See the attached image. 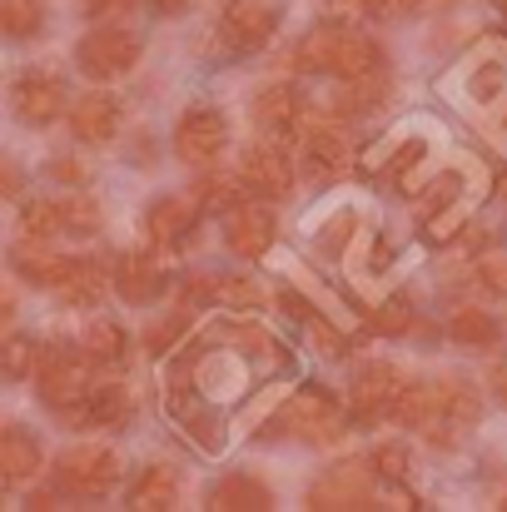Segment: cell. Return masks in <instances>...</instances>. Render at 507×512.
<instances>
[{
    "label": "cell",
    "instance_id": "1",
    "mask_svg": "<svg viewBox=\"0 0 507 512\" xmlns=\"http://www.w3.org/2000/svg\"><path fill=\"white\" fill-rule=\"evenodd\" d=\"M294 65L314 70V75H334V80H378V75H388L383 45L368 30H353V25H338V20L314 25L299 40Z\"/></svg>",
    "mask_w": 507,
    "mask_h": 512
},
{
    "label": "cell",
    "instance_id": "2",
    "mask_svg": "<svg viewBox=\"0 0 507 512\" xmlns=\"http://www.w3.org/2000/svg\"><path fill=\"white\" fill-rule=\"evenodd\" d=\"M90 353H85V343H65V339H50L40 348V358H35V398L45 403V408H55V413H65L70 403H80L85 393H90Z\"/></svg>",
    "mask_w": 507,
    "mask_h": 512
},
{
    "label": "cell",
    "instance_id": "3",
    "mask_svg": "<svg viewBox=\"0 0 507 512\" xmlns=\"http://www.w3.org/2000/svg\"><path fill=\"white\" fill-rule=\"evenodd\" d=\"M353 418H343V408L334 403V393L324 388H299L264 428V438H299V443H338L348 433Z\"/></svg>",
    "mask_w": 507,
    "mask_h": 512
},
{
    "label": "cell",
    "instance_id": "4",
    "mask_svg": "<svg viewBox=\"0 0 507 512\" xmlns=\"http://www.w3.org/2000/svg\"><path fill=\"white\" fill-rule=\"evenodd\" d=\"M50 483L70 498V503H100L110 498V488L120 483V453L95 448V443H75L55 458Z\"/></svg>",
    "mask_w": 507,
    "mask_h": 512
},
{
    "label": "cell",
    "instance_id": "5",
    "mask_svg": "<svg viewBox=\"0 0 507 512\" xmlns=\"http://www.w3.org/2000/svg\"><path fill=\"white\" fill-rule=\"evenodd\" d=\"M140 55H145V40H140L130 25H120V20H100V25L85 30V40L75 45L80 75H85V80H100V85L130 75V70L140 65Z\"/></svg>",
    "mask_w": 507,
    "mask_h": 512
},
{
    "label": "cell",
    "instance_id": "6",
    "mask_svg": "<svg viewBox=\"0 0 507 512\" xmlns=\"http://www.w3.org/2000/svg\"><path fill=\"white\" fill-rule=\"evenodd\" d=\"M10 110H15L20 125L45 130V125H55L60 115H70V90H65V80H60L55 70L25 65V70L10 80Z\"/></svg>",
    "mask_w": 507,
    "mask_h": 512
},
{
    "label": "cell",
    "instance_id": "7",
    "mask_svg": "<svg viewBox=\"0 0 507 512\" xmlns=\"http://www.w3.org/2000/svg\"><path fill=\"white\" fill-rule=\"evenodd\" d=\"M398 393H403V373H398V363H388V358H368V363H358V373H353V388H348V418H353L358 428H373V423L393 418Z\"/></svg>",
    "mask_w": 507,
    "mask_h": 512
},
{
    "label": "cell",
    "instance_id": "8",
    "mask_svg": "<svg viewBox=\"0 0 507 512\" xmlns=\"http://www.w3.org/2000/svg\"><path fill=\"white\" fill-rule=\"evenodd\" d=\"M169 145H174V155L184 160V165H214L219 155H224V145H229V120H224V110H214V105H189L179 120H174V135H169Z\"/></svg>",
    "mask_w": 507,
    "mask_h": 512
},
{
    "label": "cell",
    "instance_id": "9",
    "mask_svg": "<svg viewBox=\"0 0 507 512\" xmlns=\"http://www.w3.org/2000/svg\"><path fill=\"white\" fill-rule=\"evenodd\" d=\"M279 30V5L274 0H224L219 10V45L234 55H254L274 40Z\"/></svg>",
    "mask_w": 507,
    "mask_h": 512
},
{
    "label": "cell",
    "instance_id": "10",
    "mask_svg": "<svg viewBox=\"0 0 507 512\" xmlns=\"http://www.w3.org/2000/svg\"><path fill=\"white\" fill-rule=\"evenodd\" d=\"M60 418L80 433H125L135 423V398H130L125 383H100L80 403H70Z\"/></svg>",
    "mask_w": 507,
    "mask_h": 512
},
{
    "label": "cell",
    "instance_id": "11",
    "mask_svg": "<svg viewBox=\"0 0 507 512\" xmlns=\"http://www.w3.org/2000/svg\"><path fill=\"white\" fill-rule=\"evenodd\" d=\"M478 418H483L478 388L463 383V378H438V418L423 428V438H428L433 448H453Z\"/></svg>",
    "mask_w": 507,
    "mask_h": 512
},
{
    "label": "cell",
    "instance_id": "12",
    "mask_svg": "<svg viewBox=\"0 0 507 512\" xmlns=\"http://www.w3.org/2000/svg\"><path fill=\"white\" fill-rule=\"evenodd\" d=\"M304 503H309V508H329V512L334 508H373V503H378L373 468H368V463H338L324 478L309 483Z\"/></svg>",
    "mask_w": 507,
    "mask_h": 512
},
{
    "label": "cell",
    "instance_id": "13",
    "mask_svg": "<svg viewBox=\"0 0 507 512\" xmlns=\"http://www.w3.org/2000/svg\"><path fill=\"white\" fill-rule=\"evenodd\" d=\"M239 179H244V189H249V194H259V199H289L299 170H294V160H289V150H284V145L264 140V145H249V150H244V160H239Z\"/></svg>",
    "mask_w": 507,
    "mask_h": 512
},
{
    "label": "cell",
    "instance_id": "14",
    "mask_svg": "<svg viewBox=\"0 0 507 512\" xmlns=\"http://www.w3.org/2000/svg\"><path fill=\"white\" fill-rule=\"evenodd\" d=\"M254 125L264 130V135H274V140H284V135H294L299 125H304V115H309V100H304V90L294 85V80H274V85H264V90H254Z\"/></svg>",
    "mask_w": 507,
    "mask_h": 512
},
{
    "label": "cell",
    "instance_id": "15",
    "mask_svg": "<svg viewBox=\"0 0 507 512\" xmlns=\"http://www.w3.org/2000/svg\"><path fill=\"white\" fill-rule=\"evenodd\" d=\"M199 204L194 199H174V194H165V199H150V209H145V234L160 244V249H189L194 244V234H199Z\"/></svg>",
    "mask_w": 507,
    "mask_h": 512
},
{
    "label": "cell",
    "instance_id": "16",
    "mask_svg": "<svg viewBox=\"0 0 507 512\" xmlns=\"http://www.w3.org/2000/svg\"><path fill=\"white\" fill-rule=\"evenodd\" d=\"M274 234H279V224H274V214H269L264 204H234V209L224 214V244H229V254H239V259L269 254V249H274Z\"/></svg>",
    "mask_w": 507,
    "mask_h": 512
},
{
    "label": "cell",
    "instance_id": "17",
    "mask_svg": "<svg viewBox=\"0 0 507 512\" xmlns=\"http://www.w3.org/2000/svg\"><path fill=\"white\" fill-rule=\"evenodd\" d=\"M10 269H15V279H25V284H35V289H60L65 279H70V269H75V259L70 254H55L50 249V239H20V244H10Z\"/></svg>",
    "mask_w": 507,
    "mask_h": 512
},
{
    "label": "cell",
    "instance_id": "18",
    "mask_svg": "<svg viewBox=\"0 0 507 512\" xmlns=\"http://www.w3.org/2000/svg\"><path fill=\"white\" fill-rule=\"evenodd\" d=\"M165 289H169V274L160 269L155 254L125 249V254L115 259V294H120L125 304H155Z\"/></svg>",
    "mask_w": 507,
    "mask_h": 512
},
{
    "label": "cell",
    "instance_id": "19",
    "mask_svg": "<svg viewBox=\"0 0 507 512\" xmlns=\"http://www.w3.org/2000/svg\"><path fill=\"white\" fill-rule=\"evenodd\" d=\"M343 170H348V140H343V130H338V115L334 120L304 125V174L319 179V184H329V179H338Z\"/></svg>",
    "mask_w": 507,
    "mask_h": 512
},
{
    "label": "cell",
    "instance_id": "20",
    "mask_svg": "<svg viewBox=\"0 0 507 512\" xmlns=\"http://www.w3.org/2000/svg\"><path fill=\"white\" fill-rule=\"evenodd\" d=\"M65 120H70V135H75L80 145H110L115 130H120V100L105 95V90H90V95H80V100L70 105Z\"/></svg>",
    "mask_w": 507,
    "mask_h": 512
},
{
    "label": "cell",
    "instance_id": "21",
    "mask_svg": "<svg viewBox=\"0 0 507 512\" xmlns=\"http://www.w3.org/2000/svg\"><path fill=\"white\" fill-rule=\"evenodd\" d=\"M105 289H115V264L110 259H75L70 279L55 289L65 309H95L105 299Z\"/></svg>",
    "mask_w": 507,
    "mask_h": 512
},
{
    "label": "cell",
    "instance_id": "22",
    "mask_svg": "<svg viewBox=\"0 0 507 512\" xmlns=\"http://www.w3.org/2000/svg\"><path fill=\"white\" fill-rule=\"evenodd\" d=\"M169 408H174V418L184 423V438H189L194 448H204V453H219V448H224V423H219V413L204 408L189 388H169Z\"/></svg>",
    "mask_w": 507,
    "mask_h": 512
},
{
    "label": "cell",
    "instance_id": "23",
    "mask_svg": "<svg viewBox=\"0 0 507 512\" xmlns=\"http://www.w3.org/2000/svg\"><path fill=\"white\" fill-rule=\"evenodd\" d=\"M40 458H45L40 438L20 423H5V433H0V478H5V488H20L25 478H35Z\"/></svg>",
    "mask_w": 507,
    "mask_h": 512
},
{
    "label": "cell",
    "instance_id": "24",
    "mask_svg": "<svg viewBox=\"0 0 507 512\" xmlns=\"http://www.w3.org/2000/svg\"><path fill=\"white\" fill-rule=\"evenodd\" d=\"M179 503V473L169 463H140L125 483V508H174Z\"/></svg>",
    "mask_w": 507,
    "mask_h": 512
},
{
    "label": "cell",
    "instance_id": "25",
    "mask_svg": "<svg viewBox=\"0 0 507 512\" xmlns=\"http://www.w3.org/2000/svg\"><path fill=\"white\" fill-rule=\"evenodd\" d=\"M209 508L264 512V508H274V488H269L264 478H254V473H224V478L209 488Z\"/></svg>",
    "mask_w": 507,
    "mask_h": 512
},
{
    "label": "cell",
    "instance_id": "26",
    "mask_svg": "<svg viewBox=\"0 0 507 512\" xmlns=\"http://www.w3.org/2000/svg\"><path fill=\"white\" fill-rule=\"evenodd\" d=\"M448 339L463 343V348H498L503 324H498V314H488L478 304H458L453 319H448Z\"/></svg>",
    "mask_w": 507,
    "mask_h": 512
},
{
    "label": "cell",
    "instance_id": "27",
    "mask_svg": "<svg viewBox=\"0 0 507 512\" xmlns=\"http://www.w3.org/2000/svg\"><path fill=\"white\" fill-rule=\"evenodd\" d=\"M80 343H85V353H90L95 368H125L130 363V334L115 319H95Z\"/></svg>",
    "mask_w": 507,
    "mask_h": 512
},
{
    "label": "cell",
    "instance_id": "28",
    "mask_svg": "<svg viewBox=\"0 0 507 512\" xmlns=\"http://www.w3.org/2000/svg\"><path fill=\"white\" fill-rule=\"evenodd\" d=\"M378 160H383V179H388L393 189H398V184L408 189V184H413V170L428 160V145H423V140L383 145V150H378ZM378 160H363V170H378ZM408 194H413V189H408Z\"/></svg>",
    "mask_w": 507,
    "mask_h": 512
},
{
    "label": "cell",
    "instance_id": "29",
    "mask_svg": "<svg viewBox=\"0 0 507 512\" xmlns=\"http://www.w3.org/2000/svg\"><path fill=\"white\" fill-rule=\"evenodd\" d=\"M20 229H25L30 239H55V234H70V224H65V194L25 199V204H20Z\"/></svg>",
    "mask_w": 507,
    "mask_h": 512
},
{
    "label": "cell",
    "instance_id": "30",
    "mask_svg": "<svg viewBox=\"0 0 507 512\" xmlns=\"http://www.w3.org/2000/svg\"><path fill=\"white\" fill-rule=\"evenodd\" d=\"M393 418H398V428H418L423 433L438 418V383H403V393L393 403Z\"/></svg>",
    "mask_w": 507,
    "mask_h": 512
},
{
    "label": "cell",
    "instance_id": "31",
    "mask_svg": "<svg viewBox=\"0 0 507 512\" xmlns=\"http://www.w3.org/2000/svg\"><path fill=\"white\" fill-rule=\"evenodd\" d=\"M463 90H468V100H478V105H493V100H498V95L507 90L503 55H483V60H473V65H468V75H463Z\"/></svg>",
    "mask_w": 507,
    "mask_h": 512
},
{
    "label": "cell",
    "instance_id": "32",
    "mask_svg": "<svg viewBox=\"0 0 507 512\" xmlns=\"http://www.w3.org/2000/svg\"><path fill=\"white\" fill-rule=\"evenodd\" d=\"M45 20H50V5H45V0H0V30H5L10 40L40 35Z\"/></svg>",
    "mask_w": 507,
    "mask_h": 512
},
{
    "label": "cell",
    "instance_id": "33",
    "mask_svg": "<svg viewBox=\"0 0 507 512\" xmlns=\"http://www.w3.org/2000/svg\"><path fill=\"white\" fill-rule=\"evenodd\" d=\"M239 194H244V179H239V174H204V179L194 184V204H199L204 214H229V209L239 204Z\"/></svg>",
    "mask_w": 507,
    "mask_h": 512
},
{
    "label": "cell",
    "instance_id": "34",
    "mask_svg": "<svg viewBox=\"0 0 507 512\" xmlns=\"http://www.w3.org/2000/svg\"><path fill=\"white\" fill-rule=\"evenodd\" d=\"M458 194H463V174H458V170L438 174V179L428 184V194L418 199V224H428V229H433V224H438V219H443V214L458 204Z\"/></svg>",
    "mask_w": 507,
    "mask_h": 512
},
{
    "label": "cell",
    "instance_id": "35",
    "mask_svg": "<svg viewBox=\"0 0 507 512\" xmlns=\"http://www.w3.org/2000/svg\"><path fill=\"white\" fill-rule=\"evenodd\" d=\"M368 468H373L378 478H388V483H403V478H408V468H413V453H408V443L388 438V443H373Z\"/></svg>",
    "mask_w": 507,
    "mask_h": 512
},
{
    "label": "cell",
    "instance_id": "36",
    "mask_svg": "<svg viewBox=\"0 0 507 512\" xmlns=\"http://www.w3.org/2000/svg\"><path fill=\"white\" fill-rule=\"evenodd\" d=\"M353 234H358V214H348V209L329 214V219L319 224V254H324V259H343V249L353 244Z\"/></svg>",
    "mask_w": 507,
    "mask_h": 512
},
{
    "label": "cell",
    "instance_id": "37",
    "mask_svg": "<svg viewBox=\"0 0 507 512\" xmlns=\"http://www.w3.org/2000/svg\"><path fill=\"white\" fill-rule=\"evenodd\" d=\"M184 334H189V309L179 304L169 319H155V324L145 329V348H150L155 358H165V353H174V343L184 339Z\"/></svg>",
    "mask_w": 507,
    "mask_h": 512
},
{
    "label": "cell",
    "instance_id": "38",
    "mask_svg": "<svg viewBox=\"0 0 507 512\" xmlns=\"http://www.w3.org/2000/svg\"><path fill=\"white\" fill-rule=\"evenodd\" d=\"M65 224H70V234H80V239L100 234V204H95L80 184L65 194Z\"/></svg>",
    "mask_w": 507,
    "mask_h": 512
},
{
    "label": "cell",
    "instance_id": "39",
    "mask_svg": "<svg viewBox=\"0 0 507 512\" xmlns=\"http://www.w3.org/2000/svg\"><path fill=\"white\" fill-rule=\"evenodd\" d=\"M373 329H378V334H388V339L408 334V329H413V299H408V294L383 299V304L373 309Z\"/></svg>",
    "mask_w": 507,
    "mask_h": 512
},
{
    "label": "cell",
    "instance_id": "40",
    "mask_svg": "<svg viewBox=\"0 0 507 512\" xmlns=\"http://www.w3.org/2000/svg\"><path fill=\"white\" fill-rule=\"evenodd\" d=\"M219 304L224 309H259L264 304V289L249 274H224L219 279Z\"/></svg>",
    "mask_w": 507,
    "mask_h": 512
},
{
    "label": "cell",
    "instance_id": "41",
    "mask_svg": "<svg viewBox=\"0 0 507 512\" xmlns=\"http://www.w3.org/2000/svg\"><path fill=\"white\" fill-rule=\"evenodd\" d=\"M473 274H478V284L488 294H503L507 299V249H483L478 264H473Z\"/></svg>",
    "mask_w": 507,
    "mask_h": 512
},
{
    "label": "cell",
    "instance_id": "42",
    "mask_svg": "<svg viewBox=\"0 0 507 512\" xmlns=\"http://www.w3.org/2000/svg\"><path fill=\"white\" fill-rule=\"evenodd\" d=\"M219 339H229L239 353H274V348H284V343H274L259 324H224L219 329Z\"/></svg>",
    "mask_w": 507,
    "mask_h": 512
},
{
    "label": "cell",
    "instance_id": "43",
    "mask_svg": "<svg viewBox=\"0 0 507 512\" xmlns=\"http://www.w3.org/2000/svg\"><path fill=\"white\" fill-rule=\"evenodd\" d=\"M35 358H40L35 343L20 339V334H10V339H5V378H25V373H35Z\"/></svg>",
    "mask_w": 507,
    "mask_h": 512
},
{
    "label": "cell",
    "instance_id": "44",
    "mask_svg": "<svg viewBox=\"0 0 507 512\" xmlns=\"http://www.w3.org/2000/svg\"><path fill=\"white\" fill-rule=\"evenodd\" d=\"M309 339H314V348H324L329 358H348V353H353V339L338 334L329 319H309Z\"/></svg>",
    "mask_w": 507,
    "mask_h": 512
},
{
    "label": "cell",
    "instance_id": "45",
    "mask_svg": "<svg viewBox=\"0 0 507 512\" xmlns=\"http://www.w3.org/2000/svg\"><path fill=\"white\" fill-rule=\"evenodd\" d=\"M179 304H184V309L219 304V279H209V274H189V279H184V289H179Z\"/></svg>",
    "mask_w": 507,
    "mask_h": 512
},
{
    "label": "cell",
    "instance_id": "46",
    "mask_svg": "<svg viewBox=\"0 0 507 512\" xmlns=\"http://www.w3.org/2000/svg\"><path fill=\"white\" fill-rule=\"evenodd\" d=\"M279 304H284L294 319H314V304H309L299 289H289V284H279Z\"/></svg>",
    "mask_w": 507,
    "mask_h": 512
},
{
    "label": "cell",
    "instance_id": "47",
    "mask_svg": "<svg viewBox=\"0 0 507 512\" xmlns=\"http://www.w3.org/2000/svg\"><path fill=\"white\" fill-rule=\"evenodd\" d=\"M50 174H55V179H65V184H85V165H80V160H55Z\"/></svg>",
    "mask_w": 507,
    "mask_h": 512
},
{
    "label": "cell",
    "instance_id": "48",
    "mask_svg": "<svg viewBox=\"0 0 507 512\" xmlns=\"http://www.w3.org/2000/svg\"><path fill=\"white\" fill-rule=\"evenodd\" d=\"M80 5H85L90 15H100V20H105V15H120V10H130L135 0H80Z\"/></svg>",
    "mask_w": 507,
    "mask_h": 512
},
{
    "label": "cell",
    "instance_id": "49",
    "mask_svg": "<svg viewBox=\"0 0 507 512\" xmlns=\"http://www.w3.org/2000/svg\"><path fill=\"white\" fill-rule=\"evenodd\" d=\"M488 388L498 393V403H507V358L493 363V373H488Z\"/></svg>",
    "mask_w": 507,
    "mask_h": 512
},
{
    "label": "cell",
    "instance_id": "50",
    "mask_svg": "<svg viewBox=\"0 0 507 512\" xmlns=\"http://www.w3.org/2000/svg\"><path fill=\"white\" fill-rule=\"evenodd\" d=\"M155 10L160 15H179V10H189V0H155Z\"/></svg>",
    "mask_w": 507,
    "mask_h": 512
},
{
    "label": "cell",
    "instance_id": "51",
    "mask_svg": "<svg viewBox=\"0 0 507 512\" xmlns=\"http://www.w3.org/2000/svg\"><path fill=\"white\" fill-rule=\"evenodd\" d=\"M5 194H20V170L15 165H5Z\"/></svg>",
    "mask_w": 507,
    "mask_h": 512
},
{
    "label": "cell",
    "instance_id": "52",
    "mask_svg": "<svg viewBox=\"0 0 507 512\" xmlns=\"http://www.w3.org/2000/svg\"><path fill=\"white\" fill-rule=\"evenodd\" d=\"M498 199H503V204H507V174H503V179H498Z\"/></svg>",
    "mask_w": 507,
    "mask_h": 512
},
{
    "label": "cell",
    "instance_id": "53",
    "mask_svg": "<svg viewBox=\"0 0 507 512\" xmlns=\"http://www.w3.org/2000/svg\"><path fill=\"white\" fill-rule=\"evenodd\" d=\"M338 5H358V0H338Z\"/></svg>",
    "mask_w": 507,
    "mask_h": 512
},
{
    "label": "cell",
    "instance_id": "54",
    "mask_svg": "<svg viewBox=\"0 0 507 512\" xmlns=\"http://www.w3.org/2000/svg\"><path fill=\"white\" fill-rule=\"evenodd\" d=\"M503 5H507V0H503Z\"/></svg>",
    "mask_w": 507,
    "mask_h": 512
}]
</instances>
